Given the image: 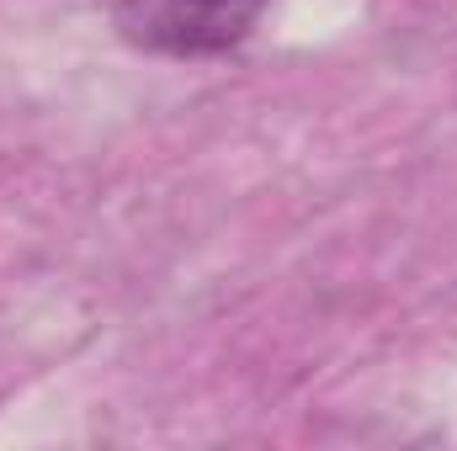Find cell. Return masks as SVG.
Returning <instances> with one entry per match:
<instances>
[{"mask_svg": "<svg viewBox=\"0 0 457 451\" xmlns=\"http://www.w3.org/2000/svg\"><path fill=\"white\" fill-rule=\"evenodd\" d=\"M266 0H117V37L165 59H213L239 48Z\"/></svg>", "mask_w": 457, "mask_h": 451, "instance_id": "cell-1", "label": "cell"}]
</instances>
